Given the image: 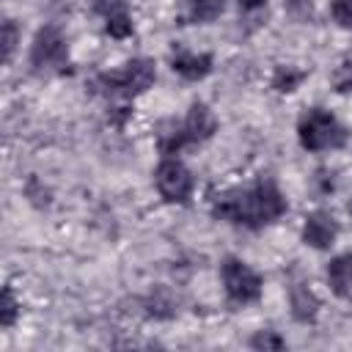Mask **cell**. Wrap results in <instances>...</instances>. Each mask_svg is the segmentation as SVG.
Instances as JSON below:
<instances>
[{"label": "cell", "instance_id": "obj_1", "mask_svg": "<svg viewBox=\"0 0 352 352\" xmlns=\"http://www.w3.org/2000/svg\"><path fill=\"white\" fill-rule=\"evenodd\" d=\"M286 209H289V204H286L283 192L278 190V184L272 179H258L250 187L231 190L223 198H217L212 206V214L226 223L258 231V228L275 223L280 214H286Z\"/></svg>", "mask_w": 352, "mask_h": 352}, {"label": "cell", "instance_id": "obj_2", "mask_svg": "<svg viewBox=\"0 0 352 352\" xmlns=\"http://www.w3.org/2000/svg\"><path fill=\"white\" fill-rule=\"evenodd\" d=\"M157 80V66L151 58H132L118 72H104L96 77L99 94L107 99H135L146 94Z\"/></svg>", "mask_w": 352, "mask_h": 352}, {"label": "cell", "instance_id": "obj_3", "mask_svg": "<svg viewBox=\"0 0 352 352\" xmlns=\"http://www.w3.org/2000/svg\"><path fill=\"white\" fill-rule=\"evenodd\" d=\"M297 140L305 151H336L349 140L346 126L324 107H311L297 121Z\"/></svg>", "mask_w": 352, "mask_h": 352}, {"label": "cell", "instance_id": "obj_4", "mask_svg": "<svg viewBox=\"0 0 352 352\" xmlns=\"http://www.w3.org/2000/svg\"><path fill=\"white\" fill-rule=\"evenodd\" d=\"M220 278H223V289H226V297L234 302V305H250L261 297V275L248 267L242 258H234L228 256L220 267Z\"/></svg>", "mask_w": 352, "mask_h": 352}, {"label": "cell", "instance_id": "obj_5", "mask_svg": "<svg viewBox=\"0 0 352 352\" xmlns=\"http://www.w3.org/2000/svg\"><path fill=\"white\" fill-rule=\"evenodd\" d=\"M154 187L168 204H187L195 190V179L190 168L176 157H162L154 168Z\"/></svg>", "mask_w": 352, "mask_h": 352}, {"label": "cell", "instance_id": "obj_6", "mask_svg": "<svg viewBox=\"0 0 352 352\" xmlns=\"http://www.w3.org/2000/svg\"><path fill=\"white\" fill-rule=\"evenodd\" d=\"M66 58H69L66 36L60 33L58 25H44L30 44V66L33 69H55V66H63Z\"/></svg>", "mask_w": 352, "mask_h": 352}, {"label": "cell", "instance_id": "obj_7", "mask_svg": "<svg viewBox=\"0 0 352 352\" xmlns=\"http://www.w3.org/2000/svg\"><path fill=\"white\" fill-rule=\"evenodd\" d=\"M338 220L327 212V209H316L311 214H305V223H302V242L314 250H327L336 245L338 239Z\"/></svg>", "mask_w": 352, "mask_h": 352}, {"label": "cell", "instance_id": "obj_8", "mask_svg": "<svg viewBox=\"0 0 352 352\" xmlns=\"http://www.w3.org/2000/svg\"><path fill=\"white\" fill-rule=\"evenodd\" d=\"M212 55L209 52H192L184 47H176L170 52V69L184 80H204L212 72Z\"/></svg>", "mask_w": 352, "mask_h": 352}, {"label": "cell", "instance_id": "obj_9", "mask_svg": "<svg viewBox=\"0 0 352 352\" xmlns=\"http://www.w3.org/2000/svg\"><path fill=\"white\" fill-rule=\"evenodd\" d=\"M182 126H184L190 143L195 146V143H204V140H209V138L214 135L217 118H214V113L209 110V104L192 102L190 110H187V116H184V121H182Z\"/></svg>", "mask_w": 352, "mask_h": 352}, {"label": "cell", "instance_id": "obj_10", "mask_svg": "<svg viewBox=\"0 0 352 352\" xmlns=\"http://www.w3.org/2000/svg\"><path fill=\"white\" fill-rule=\"evenodd\" d=\"M289 305H292V316L300 324H314L319 316V297L314 294V289L308 283L289 286Z\"/></svg>", "mask_w": 352, "mask_h": 352}, {"label": "cell", "instance_id": "obj_11", "mask_svg": "<svg viewBox=\"0 0 352 352\" xmlns=\"http://www.w3.org/2000/svg\"><path fill=\"white\" fill-rule=\"evenodd\" d=\"M327 286L336 297L352 294V253H338L327 264Z\"/></svg>", "mask_w": 352, "mask_h": 352}, {"label": "cell", "instance_id": "obj_12", "mask_svg": "<svg viewBox=\"0 0 352 352\" xmlns=\"http://www.w3.org/2000/svg\"><path fill=\"white\" fill-rule=\"evenodd\" d=\"M192 146L182 121H162L157 126V148L162 151V157H176L182 148Z\"/></svg>", "mask_w": 352, "mask_h": 352}, {"label": "cell", "instance_id": "obj_13", "mask_svg": "<svg viewBox=\"0 0 352 352\" xmlns=\"http://www.w3.org/2000/svg\"><path fill=\"white\" fill-rule=\"evenodd\" d=\"M102 11H104V30H107V36H113V38H129L135 33V22H132L129 11L121 3L104 0Z\"/></svg>", "mask_w": 352, "mask_h": 352}, {"label": "cell", "instance_id": "obj_14", "mask_svg": "<svg viewBox=\"0 0 352 352\" xmlns=\"http://www.w3.org/2000/svg\"><path fill=\"white\" fill-rule=\"evenodd\" d=\"M226 11V0H184V19L190 25H209L220 19Z\"/></svg>", "mask_w": 352, "mask_h": 352}, {"label": "cell", "instance_id": "obj_15", "mask_svg": "<svg viewBox=\"0 0 352 352\" xmlns=\"http://www.w3.org/2000/svg\"><path fill=\"white\" fill-rule=\"evenodd\" d=\"M146 314L148 316H154V319H170V316H176V297H173V292L170 289H165V286H154V292L146 297Z\"/></svg>", "mask_w": 352, "mask_h": 352}, {"label": "cell", "instance_id": "obj_16", "mask_svg": "<svg viewBox=\"0 0 352 352\" xmlns=\"http://www.w3.org/2000/svg\"><path fill=\"white\" fill-rule=\"evenodd\" d=\"M308 77V72L297 69V66H275L272 72V88L278 94H292L302 85V80Z\"/></svg>", "mask_w": 352, "mask_h": 352}, {"label": "cell", "instance_id": "obj_17", "mask_svg": "<svg viewBox=\"0 0 352 352\" xmlns=\"http://www.w3.org/2000/svg\"><path fill=\"white\" fill-rule=\"evenodd\" d=\"M16 316H19V300H16L14 289L6 286V289H3V300H0V324L8 330V327L16 322Z\"/></svg>", "mask_w": 352, "mask_h": 352}, {"label": "cell", "instance_id": "obj_18", "mask_svg": "<svg viewBox=\"0 0 352 352\" xmlns=\"http://www.w3.org/2000/svg\"><path fill=\"white\" fill-rule=\"evenodd\" d=\"M239 6V16L250 25H261V19L267 16V0H236Z\"/></svg>", "mask_w": 352, "mask_h": 352}, {"label": "cell", "instance_id": "obj_19", "mask_svg": "<svg viewBox=\"0 0 352 352\" xmlns=\"http://www.w3.org/2000/svg\"><path fill=\"white\" fill-rule=\"evenodd\" d=\"M19 38H22V30H19V25H16L14 19H6V22H3V58H6V63L14 58Z\"/></svg>", "mask_w": 352, "mask_h": 352}, {"label": "cell", "instance_id": "obj_20", "mask_svg": "<svg viewBox=\"0 0 352 352\" xmlns=\"http://www.w3.org/2000/svg\"><path fill=\"white\" fill-rule=\"evenodd\" d=\"M250 346L253 349H283L286 346V338H280L275 330H258L250 338Z\"/></svg>", "mask_w": 352, "mask_h": 352}, {"label": "cell", "instance_id": "obj_21", "mask_svg": "<svg viewBox=\"0 0 352 352\" xmlns=\"http://www.w3.org/2000/svg\"><path fill=\"white\" fill-rule=\"evenodd\" d=\"M330 14L341 28L352 30V0H330Z\"/></svg>", "mask_w": 352, "mask_h": 352}, {"label": "cell", "instance_id": "obj_22", "mask_svg": "<svg viewBox=\"0 0 352 352\" xmlns=\"http://www.w3.org/2000/svg\"><path fill=\"white\" fill-rule=\"evenodd\" d=\"M25 195L36 204V206H44V204H50V190L36 179V176H30L28 179V184H25Z\"/></svg>", "mask_w": 352, "mask_h": 352}, {"label": "cell", "instance_id": "obj_23", "mask_svg": "<svg viewBox=\"0 0 352 352\" xmlns=\"http://www.w3.org/2000/svg\"><path fill=\"white\" fill-rule=\"evenodd\" d=\"M333 88L338 94H349L352 91V63H341L336 72H333Z\"/></svg>", "mask_w": 352, "mask_h": 352}, {"label": "cell", "instance_id": "obj_24", "mask_svg": "<svg viewBox=\"0 0 352 352\" xmlns=\"http://www.w3.org/2000/svg\"><path fill=\"white\" fill-rule=\"evenodd\" d=\"M286 11L297 19V22H308L314 14V3L311 0H286Z\"/></svg>", "mask_w": 352, "mask_h": 352}]
</instances>
